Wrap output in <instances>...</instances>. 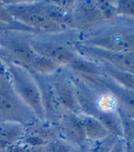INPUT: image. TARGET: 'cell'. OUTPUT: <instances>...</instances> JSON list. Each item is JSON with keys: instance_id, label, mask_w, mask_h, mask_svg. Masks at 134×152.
Returning a JSON list of instances; mask_svg holds the SVG:
<instances>
[{"instance_id": "4", "label": "cell", "mask_w": 134, "mask_h": 152, "mask_svg": "<svg viewBox=\"0 0 134 152\" xmlns=\"http://www.w3.org/2000/svg\"><path fill=\"white\" fill-rule=\"evenodd\" d=\"M1 64L21 99L34 112L38 121H46L41 90L33 73L26 67L13 61L4 59Z\"/></svg>"}, {"instance_id": "7", "label": "cell", "mask_w": 134, "mask_h": 152, "mask_svg": "<svg viewBox=\"0 0 134 152\" xmlns=\"http://www.w3.org/2000/svg\"><path fill=\"white\" fill-rule=\"evenodd\" d=\"M33 33L5 29L0 34V55L5 58L16 62L28 68L37 57L30 44V37Z\"/></svg>"}, {"instance_id": "8", "label": "cell", "mask_w": 134, "mask_h": 152, "mask_svg": "<svg viewBox=\"0 0 134 152\" xmlns=\"http://www.w3.org/2000/svg\"><path fill=\"white\" fill-rule=\"evenodd\" d=\"M76 39L64 41L53 37H45L31 35L30 44L37 55L54 61L61 67H65L77 56V52L73 48V42Z\"/></svg>"}, {"instance_id": "15", "label": "cell", "mask_w": 134, "mask_h": 152, "mask_svg": "<svg viewBox=\"0 0 134 152\" xmlns=\"http://www.w3.org/2000/svg\"><path fill=\"white\" fill-rule=\"evenodd\" d=\"M79 117L82 122L87 141H89L90 143L94 142L110 134L106 128L95 118L83 114H79Z\"/></svg>"}, {"instance_id": "22", "label": "cell", "mask_w": 134, "mask_h": 152, "mask_svg": "<svg viewBox=\"0 0 134 152\" xmlns=\"http://www.w3.org/2000/svg\"><path fill=\"white\" fill-rule=\"evenodd\" d=\"M120 120H122V139L126 143L134 144V118H129L122 113Z\"/></svg>"}, {"instance_id": "23", "label": "cell", "mask_w": 134, "mask_h": 152, "mask_svg": "<svg viewBox=\"0 0 134 152\" xmlns=\"http://www.w3.org/2000/svg\"><path fill=\"white\" fill-rule=\"evenodd\" d=\"M110 152H125V141L122 137H119L116 141Z\"/></svg>"}, {"instance_id": "14", "label": "cell", "mask_w": 134, "mask_h": 152, "mask_svg": "<svg viewBox=\"0 0 134 152\" xmlns=\"http://www.w3.org/2000/svg\"><path fill=\"white\" fill-rule=\"evenodd\" d=\"M26 128L16 122H0V151L5 152L19 143L26 136Z\"/></svg>"}, {"instance_id": "6", "label": "cell", "mask_w": 134, "mask_h": 152, "mask_svg": "<svg viewBox=\"0 0 134 152\" xmlns=\"http://www.w3.org/2000/svg\"><path fill=\"white\" fill-rule=\"evenodd\" d=\"M0 122H16L26 127L38 122L34 112L13 88L2 65L0 66Z\"/></svg>"}, {"instance_id": "2", "label": "cell", "mask_w": 134, "mask_h": 152, "mask_svg": "<svg viewBox=\"0 0 134 152\" xmlns=\"http://www.w3.org/2000/svg\"><path fill=\"white\" fill-rule=\"evenodd\" d=\"M77 40L106 51H134V20L118 17L95 31L78 37Z\"/></svg>"}, {"instance_id": "3", "label": "cell", "mask_w": 134, "mask_h": 152, "mask_svg": "<svg viewBox=\"0 0 134 152\" xmlns=\"http://www.w3.org/2000/svg\"><path fill=\"white\" fill-rule=\"evenodd\" d=\"M118 17L114 1H76L71 12L73 30L78 33V37L87 35L100 28Z\"/></svg>"}, {"instance_id": "12", "label": "cell", "mask_w": 134, "mask_h": 152, "mask_svg": "<svg viewBox=\"0 0 134 152\" xmlns=\"http://www.w3.org/2000/svg\"><path fill=\"white\" fill-rule=\"evenodd\" d=\"M92 78L111 93L117 102L119 113L134 118V91L119 86L107 76Z\"/></svg>"}, {"instance_id": "18", "label": "cell", "mask_w": 134, "mask_h": 152, "mask_svg": "<svg viewBox=\"0 0 134 152\" xmlns=\"http://www.w3.org/2000/svg\"><path fill=\"white\" fill-rule=\"evenodd\" d=\"M8 26L10 27V29L21 30V31L34 33L29 28H28V27H26L25 26L18 23L14 18L11 16V14L7 10L4 2L0 1V26Z\"/></svg>"}, {"instance_id": "11", "label": "cell", "mask_w": 134, "mask_h": 152, "mask_svg": "<svg viewBox=\"0 0 134 152\" xmlns=\"http://www.w3.org/2000/svg\"><path fill=\"white\" fill-rule=\"evenodd\" d=\"M58 126L67 142L72 146L83 148L87 140L79 115L64 111L58 121Z\"/></svg>"}, {"instance_id": "24", "label": "cell", "mask_w": 134, "mask_h": 152, "mask_svg": "<svg viewBox=\"0 0 134 152\" xmlns=\"http://www.w3.org/2000/svg\"><path fill=\"white\" fill-rule=\"evenodd\" d=\"M125 152H134V144L125 142Z\"/></svg>"}, {"instance_id": "13", "label": "cell", "mask_w": 134, "mask_h": 152, "mask_svg": "<svg viewBox=\"0 0 134 152\" xmlns=\"http://www.w3.org/2000/svg\"><path fill=\"white\" fill-rule=\"evenodd\" d=\"M64 68L78 76L92 77L105 76L100 62L82 57L78 53L77 56L73 59H71Z\"/></svg>"}, {"instance_id": "21", "label": "cell", "mask_w": 134, "mask_h": 152, "mask_svg": "<svg viewBox=\"0 0 134 152\" xmlns=\"http://www.w3.org/2000/svg\"><path fill=\"white\" fill-rule=\"evenodd\" d=\"M44 152H74L73 146L63 139L54 137L44 147Z\"/></svg>"}, {"instance_id": "20", "label": "cell", "mask_w": 134, "mask_h": 152, "mask_svg": "<svg viewBox=\"0 0 134 152\" xmlns=\"http://www.w3.org/2000/svg\"><path fill=\"white\" fill-rule=\"evenodd\" d=\"M117 16L134 20V0L114 1Z\"/></svg>"}, {"instance_id": "25", "label": "cell", "mask_w": 134, "mask_h": 152, "mask_svg": "<svg viewBox=\"0 0 134 152\" xmlns=\"http://www.w3.org/2000/svg\"><path fill=\"white\" fill-rule=\"evenodd\" d=\"M3 31V29H0V34H1V32Z\"/></svg>"}, {"instance_id": "16", "label": "cell", "mask_w": 134, "mask_h": 152, "mask_svg": "<svg viewBox=\"0 0 134 152\" xmlns=\"http://www.w3.org/2000/svg\"><path fill=\"white\" fill-rule=\"evenodd\" d=\"M98 62H100V64L101 65V67H102L105 76L112 79L119 86L134 91V75L133 74L119 70L106 62H102V61H98Z\"/></svg>"}, {"instance_id": "26", "label": "cell", "mask_w": 134, "mask_h": 152, "mask_svg": "<svg viewBox=\"0 0 134 152\" xmlns=\"http://www.w3.org/2000/svg\"><path fill=\"white\" fill-rule=\"evenodd\" d=\"M0 152H1V151H0Z\"/></svg>"}, {"instance_id": "19", "label": "cell", "mask_w": 134, "mask_h": 152, "mask_svg": "<svg viewBox=\"0 0 134 152\" xmlns=\"http://www.w3.org/2000/svg\"><path fill=\"white\" fill-rule=\"evenodd\" d=\"M119 139V137L109 134L100 140L91 142L89 152H110Z\"/></svg>"}, {"instance_id": "5", "label": "cell", "mask_w": 134, "mask_h": 152, "mask_svg": "<svg viewBox=\"0 0 134 152\" xmlns=\"http://www.w3.org/2000/svg\"><path fill=\"white\" fill-rule=\"evenodd\" d=\"M7 10L18 23L34 33L59 35L69 32L46 14V1H3Z\"/></svg>"}, {"instance_id": "17", "label": "cell", "mask_w": 134, "mask_h": 152, "mask_svg": "<svg viewBox=\"0 0 134 152\" xmlns=\"http://www.w3.org/2000/svg\"><path fill=\"white\" fill-rule=\"evenodd\" d=\"M61 68L59 65L47 58L37 55L35 59L29 65L28 69L33 74L41 77H52L58 73Z\"/></svg>"}, {"instance_id": "10", "label": "cell", "mask_w": 134, "mask_h": 152, "mask_svg": "<svg viewBox=\"0 0 134 152\" xmlns=\"http://www.w3.org/2000/svg\"><path fill=\"white\" fill-rule=\"evenodd\" d=\"M61 69L52 76L50 79L55 98L64 111L79 115L80 110L76 98L74 85L69 72H61Z\"/></svg>"}, {"instance_id": "9", "label": "cell", "mask_w": 134, "mask_h": 152, "mask_svg": "<svg viewBox=\"0 0 134 152\" xmlns=\"http://www.w3.org/2000/svg\"><path fill=\"white\" fill-rule=\"evenodd\" d=\"M78 39V38H77ZM73 42L75 51L89 59L102 61L110 64L113 67L124 72L134 75V51L131 52H111L100 48L89 47L79 43L78 40Z\"/></svg>"}, {"instance_id": "1", "label": "cell", "mask_w": 134, "mask_h": 152, "mask_svg": "<svg viewBox=\"0 0 134 152\" xmlns=\"http://www.w3.org/2000/svg\"><path fill=\"white\" fill-rule=\"evenodd\" d=\"M68 72L74 85L80 114L95 118L110 134L122 137L119 107L111 93L90 77Z\"/></svg>"}]
</instances>
